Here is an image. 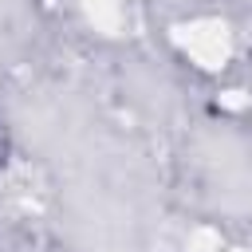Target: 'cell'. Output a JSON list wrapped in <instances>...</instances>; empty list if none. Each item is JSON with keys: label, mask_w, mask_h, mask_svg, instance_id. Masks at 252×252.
<instances>
[{"label": "cell", "mask_w": 252, "mask_h": 252, "mask_svg": "<svg viewBox=\"0 0 252 252\" xmlns=\"http://www.w3.org/2000/svg\"><path fill=\"white\" fill-rule=\"evenodd\" d=\"M4 158H8V134H4V122H0V165H4Z\"/></svg>", "instance_id": "1"}]
</instances>
